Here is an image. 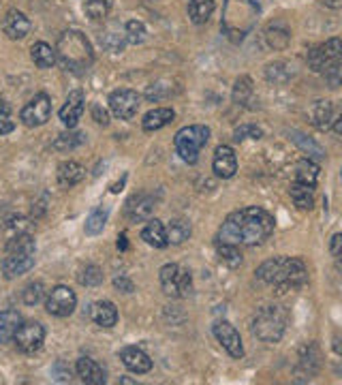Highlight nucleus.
<instances>
[{"mask_svg":"<svg viewBox=\"0 0 342 385\" xmlns=\"http://www.w3.org/2000/svg\"><path fill=\"white\" fill-rule=\"evenodd\" d=\"M323 77L327 81V86L331 88H340L342 86V56L338 60H334L325 71H323Z\"/></svg>","mask_w":342,"mask_h":385,"instance_id":"nucleus-41","label":"nucleus"},{"mask_svg":"<svg viewBox=\"0 0 342 385\" xmlns=\"http://www.w3.org/2000/svg\"><path fill=\"white\" fill-rule=\"evenodd\" d=\"M139 105H141V96L131 88H118L110 94V110L120 120L135 118Z\"/></svg>","mask_w":342,"mask_h":385,"instance_id":"nucleus-12","label":"nucleus"},{"mask_svg":"<svg viewBox=\"0 0 342 385\" xmlns=\"http://www.w3.org/2000/svg\"><path fill=\"white\" fill-rule=\"evenodd\" d=\"M274 233V216L257 206L231 212L218 229V242L257 247Z\"/></svg>","mask_w":342,"mask_h":385,"instance_id":"nucleus-1","label":"nucleus"},{"mask_svg":"<svg viewBox=\"0 0 342 385\" xmlns=\"http://www.w3.org/2000/svg\"><path fill=\"white\" fill-rule=\"evenodd\" d=\"M257 278L274 287L278 294L298 292L308 282V268L298 257H274L259 266Z\"/></svg>","mask_w":342,"mask_h":385,"instance_id":"nucleus-2","label":"nucleus"},{"mask_svg":"<svg viewBox=\"0 0 342 385\" xmlns=\"http://www.w3.org/2000/svg\"><path fill=\"white\" fill-rule=\"evenodd\" d=\"M212 169L218 178L229 180L235 176L237 171V159L231 146H218L214 152V161H212Z\"/></svg>","mask_w":342,"mask_h":385,"instance_id":"nucleus-17","label":"nucleus"},{"mask_svg":"<svg viewBox=\"0 0 342 385\" xmlns=\"http://www.w3.org/2000/svg\"><path fill=\"white\" fill-rule=\"evenodd\" d=\"M167 94H169V86H163V81L152 84L148 88V92H145V96H148L150 101H159V99H163V96H167Z\"/></svg>","mask_w":342,"mask_h":385,"instance_id":"nucleus-48","label":"nucleus"},{"mask_svg":"<svg viewBox=\"0 0 342 385\" xmlns=\"http://www.w3.org/2000/svg\"><path fill=\"white\" fill-rule=\"evenodd\" d=\"M342 56V39H327L325 43L317 45L315 50L308 52V67L315 73H323L334 60Z\"/></svg>","mask_w":342,"mask_h":385,"instance_id":"nucleus-13","label":"nucleus"},{"mask_svg":"<svg viewBox=\"0 0 342 385\" xmlns=\"http://www.w3.org/2000/svg\"><path fill=\"white\" fill-rule=\"evenodd\" d=\"M298 368H304V379H313V374L319 370V349L315 345L304 347Z\"/></svg>","mask_w":342,"mask_h":385,"instance_id":"nucleus-35","label":"nucleus"},{"mask_svg":"<svg viewBox=\"0 0 342 385\" xmlns=\"http://www.w3.org/2000/svg\"><path fill=\"white\" fill-rule=\"evenodd\" d=\"M317 178H319V165L313 159H302L296 163V174H293V180L296 182L317 186Z\"/></svg>","mask_w":342,"mask_h":385,"instance_id":"nucleus-31","label":"nucleus"},{"mask_svg":"<svg viewBox=\"0 0 342 385\" xmlns=\"http://www.w3.org/2000/svg\"><path fill=\"white\" fill-rule=\"evenodd\" d=\"M265 77H268L270 81L284 84V81L291 77V69H289V65H284V63H274V65H268Z\"/></svg>","mask_w":342,"mask_h":385,"instance_id":"nucleus-40","label":"nucleus"},{"mask_svg":"<svg viewBox=\"0 0 342 385\" xmlns=\"http://www.w3.org/2000/svg\"><path fill=\"white\" fill-rule=\"evenodd\" d=\"M30 56L39 69H52L56 65V50H52V45H47L45 41H39L32 45Z\"/></svg>","mask_w":342,"mask_h":385,"instance_id":"nucleus-29","label":"nucleus"},{"mask_svg":"<svg viewBox=\"0 0 342 385\" xmlns=\"http://www.w3.org/2000/svg\"><path fill=\"white\" fill-rule=\"evenodd\" d=\"M114 285L120 289V292H124V294H131L133 289H135L133 280H131V278H126V276H118V278L114 280Z\"/></svg>","mask_w":342,"mask_h":385,"instance_id":"nucleus-51","label":"nucleus"},{"mask_svg":"<svg viewBox=\"0 0 342 385\" xmlns=\"http://www.w3.org/2000/svg\"><path fill=\"white\" fill-rule=\"evenodd\" d=\"M216 253H218V259L229 266V268H239L242 266V253L235 244H227V242H218L216 244Z\"/></svg>","mask_w":342,"mask_h":385,"instance_id":"nucleus-38","label":"nucleus"},{"mask_svg":"<svg viewBox=\"0 0 342 385\" xmlns=\"http://www.w3.org/2000/svg\"><path fill=\"white\" fill-rule=\"evenodd\" d=\"M120 360H122V364H124L131 372H135V374H145V372H150V370H152V360H150V355L145 353V351H141L139 347H124V349L120 351Z\"/></svg>","mask_w":342,"mask_h":385,"instance_id":"nucleus-18","label":"nucleus"},{"mask_svg":"<svg viewBox=\"0 0 342 385\" xmlns=\"http://www.w3.org/2000/svg\"><path fill=\"white\" fill-rule=\"evenodd\" d=\"M41 298H43V282H30V285L24 289V294H22V300H24V304H28V306L39 304Z\"/></svg>","mask_w":342,"mask_h":385,"instance_id":"nucleus-47","label":"nucleus"},{"mask_svg":"<svg viewBox=\"0 0 342 385\" xmlns=\"http://www.w3.org/2000/svg\"><path fill=\"white\" fill-rule=\"evenodd\" d=\"M124 43H126V34L122 32H105V34H101V45L105 47V50H110V52H122V47H124Z\"/></svg>","mask_w":342,"mask_h":385,"instance_id":"nucleus-42","label":"nucleus"},{"mask_svg":"<svg viewBox=\"0 0 342 385\" xmlns=\"http://www.w3.org/2000/svg\"><path fill=\"white\" fill-rule=\"evenodd\" d=\"M154 208H157L154 197L145 195V192H139V195H133V197L126 202V210H124V212H126L129 221L141 223V221H150V218H152Z\"/></svg>","mask_w":342,"mask_h":385,"instance_id":"nucleus-15","label":"nucleus"},{"mask_svg":"<svg viewBox=\"0 0 342 385\" xmlns=\"http://www.w3.org/2000/svg\"><path fill=\"white\" fill-rule=\"evenodd\" d=\"M15 129V120L11 116V107L5 99H0V135H7Z\"/></svg>","mask_w":342,"mask_h":385,"instance_id":"nucleus-44","label":"nucleus"},{"mask_svg":"<svg viewBox=\"0 0 342 385\" xmlns=\"http://www.w3.org/2000/svg\"><path fill=\"white\" fill-rule=\"evenodd\" d=\"M90 317L96 325L101 327H114L118 323V308L107 302V300H101V302H94L92 308H90Z\"/></svg>","mask_w":342,"mask_h":385,"instance_id":"nucleus-22","label":"nucleus"},{"mask_svg":"<svg viewBox=\"0 0 342 385\" xmlns=\"http://www.w3.org/2000/svg\"><path fill=\"white\" fill-rule=\"evenodd\" d=\"M30 28H32V24H30V20L22 13V11H9L5 18H3V32L9 37V39H13V41H18V39H24L28 32H30Z\"/></svg>","mask_w":342,"mask_h":385,"instance_id":"nucleus-19","label":"nucleus"},{"mask_svg":"<svg viewBox=\"0 0 342 385\" xmlns=\"http://www.w3.org/2000/svg\"><path fill=\"white\" fill-rule=\"evenodd\" d=\"M265 39H268L270 47H274V50H282V47H287V43H289V32L272 26V28H268Z\"/></svg>","mask_w":342,"mask_h":385,"instance_id":"nucleus-46","label":"nucleus"},{"mask_svg":"<svg viewBox=\"0 0 342 385\" xmlns=\"http://www.w3.org/2000/svg\"><path fill=\"white\" fill-rule=\"evenodd\" d=\"M56 60L71 73H84L94 60L92 45L79 30H65L56 43Z\"/></svg>","mask_w":342,"mask_h":385,"instance_id":"nucleus-4","label":"nucleus"},{"mask_svg":"<svg viewBox=\"0 0 342 385\" xmlns=\"http://www.w3.org/2000/svg\"><path fill=\"white\" fill-rule=\"evenodd\" d=\"M173 118H176V112L171 107H157L143 116L141 126H143V131H159V129L167 126L169 122H173Z\"/></svg>","mask_w":342,"mask_h":385,"instance_id":"nucleus-24","label":"nucleus"},{"mask_svg":"<svg viewBox=\"0 0 342 385\" xmlns=\"http://www.w3.org/2000/svg\"><path fill=\"white\" fill-rule=\"evenodd\" d=\"M161 287L169 298H188L192 294V276L178 263H167L161 268Z\"/></svg>","mask_w":342,"mask_h":385,"instance_id":"nucleus-8","label":"nucleus"},{"mask_svg":"<svg viewBox=\"0 0 342 385\" xmlns=\"http://www.w3.org/2000/svg\"><path fill=\"white\" fill-rule=\"evenodd\" d=\"M92 116H94V120H96V122L103 124V126L110 122V116H107V112H105V110H101V105H94V107H92Z\"/></svg>","mask_w":342,"mask_h":385,"instance_id":"nucleus-52","label":"nucleus"},{"mask_svg":"<svg viewBox=\"0 0 342 385\" xmlns=\"http://www.w3.org/2000/svg\"><path fill=\"white\" fill-rule=\"evenodd\" d=\"M84 176H86V169L77 161H65L58 165V182L63 186L71 188V186L79 184L84 180Z\"/></svg>","mask_w":342,"mask_h":385,"instance_id":"nucleus-27","label":"nucleus"},{"mask_svg":"<svg viewBox=\"0 0 342 385\" xmlns=\"http://www.w3.org/2000/svg\"><path fill=\"white\" fill-rule=\"evenodd\" d=\"M52 374H54L56 381H69V379H71V368H69L63 360H58V362L54 364V368H52Z\"/></svg>","mask_w":342,"mask_h":385,"instance_id":"nucleus-50","label":"nucleus"},{"mask_svg":"<svg viewBox=\"0 0 342 385\" xmlns=\"http://www.w3.org/2000/svg\"><path fill=\"white\" fill-rule=\"evenodd\" d=\"M259 15L257 0H225L221 30L231 43H239L255 28Z\"/></svg>","mask_w":342,"mask_h":385,"instance_id":"nucleus-3","label":"nucleus"},{"mask_svg":"<svg viewBox=\"0 0 342 385\" xmlns=\"http://www.w3.org/2000/svg\"><path fill=\"white\" fill-rule=\"evenodd\" d=\"M289 195L300 210H310L315 206V186L313 184H304V182H291Z\"/></svg>","mask_w":342,"mask_h":385,"instance_id":"nucleus-23","label":"nucleus"},{"mask_svg":"<svg viewBox=\"0 0 342 385\" xmlns=\"http://www.w3.org/2000/svg\"><path fill=\"white\" fill-rule=\"evenodd\" d=\"M216 341L221 343V347L231 355V358H242L244 355V345H242V339H239V332L229 323V321H216L214 327H212Z\"/></svg>","mask_w":342,"mask_h":385,"instance_id":"nucleus-14","label":"nucleus"},{"mask_svg":"<svg viewBox=\"0 0 342 385\" xmlns=\"http://www.w3.org/2000/svg\"><path fill=\"white\" fill-rule=\"evenodd\" d=\"M210 139V129L204 126V124H190V126H184L176 133L173 137V146H176V152L178 157L188 163V165H195L199 161V152L204 150V146Z\"/></svg>","mask_w":342,"mask_h":385,"instance_id":"nucleus-7","label":"nucleus"},{"mask_svg":"<svg viewBox=\"0 0 342 385\" xmlns=\"http://www.w3.org/2000/svg\"><path fill=\"white\" fill-rule=\"evenodd\" d=\"M84 107H86L84 92H81V90L69 92L67 101H65V105H63V110H60V120H63V124L69 126V129H75L77 122H79V118H81V114H84Z\"/></svg>","mask_w":342,"mask_h":385,"instance_id":"nucleus-16","label":"nucleus"},{"mask_svg":"<svg viewBox=\"0 0 342 385\" xmlns=\"http://www.w3.org/2000/svg\"><path fill=\"white\" fill-rule=\"evenodd\" d=\"M214 13V0H188V18L192 24H206Z\"/></svg>","mask_w":342,"mask_h":385,"instance_id":"nucleus-30","label":"nucleus"},{"mask_svg":"<svg viewBox=\"0 0 342 385\" xmlns=\"http://www.w3.org/2000/svg\"><path fill=\"white\" fill-rule=\"evenodd\" d=\"M120 249H126V235H120V242H118Z\"/></svg>","mask_w":342,"mask_h":385,"instance_id":"nucleus-55","label":"nucleus"},{"mask_svg":"<svg viewBox=\"0 0 342 385\" xmlns=\"http://www.w3.org/2000/svg\"><path fill=\"white\" fill-rule=\"evenodd\" d=\"M79 282L84 287H96L103 282V272L99 266H86L79 274Z\"/></svg>","mask_w":342,"mask_h":385,"instance_id":"nucleus-39","label":"nucleus"},{"mask_svg":"<svg viewBox=\"0 0 342 385\" xmlns=\"http://www.w3.org/2000/svg\"><path fill=\"white\" fill-rule=\"evenodd\" d=\"M13 343H15V347H18L22 353L32 355V353H37V351L43 347V343H45V327H43L41 323H37V321H26V323H22L20 329L15 332Z\"/></svg>","mask_w":342,"mask_h":385,"instance_id":"nucleus-11","label":"nucleus"},{"mask_svg":"<svg viewBox=\"0 0 342 385\" xmlns=\"http://www.w3.org/2000/svg\"><path fill=\"white\" fill-rule=\"evenodd\" d=\"M124 34H126V41H129V43L137 45V43H141V41L145 39V26H143L139 20H131V22H126V26H124Z\"/></svg>","mask_w":342,"mask_h":385,"instance_id":"nucleus-43","label":"nucleus"},{"mask_svg":"<svg viewBox=\"0 0 342 385\" xmlns=\"http://www.w3.org/2000/svg\"><path fill=\"white\" fill-rule=\"evenodd\" d=\"M86 141V133H77V131H69V133H63L54 139V150L58 152H71L75 148H79L81 143Z\"/></svg>","mask_w":342,"mask_h":385,"instance_id":"nucleus-32","label":"nucleus"},{"mask_svg":"<svg viewBox=\"0 0 342 385\" xmlns=\"http://www.w3.org/2000/svg\"><path fill=\"white\" fill-rule=\"evenodd\" d=\"M114 7V0H86L84 11L90 20H103L110 15Z\"/></svg>","mask_w":342,"mask_h":385,"instance_id":"nucleus-37","label":"nucleus"},{"mask_svg":"<svg viewBox=\"0 0 342 385\" xmlns=\"http://www.w3.org/2000/svg\"><path fill=\"white\" fill-rule=\"evenodd\" d=\"M291 135V141L296 143V146L308 157V159H313V161H321V159H325V150L319 146V143L315 141V139H310V137H306L304 133H300V131H291L289 133Z\"/></svg>","mask_w":342,"mask_h":385,"instance_id":"nucleus-26","label":"nucleus"},{"mask_svg":"<svg viewBox=\"0 0 342 385\" xmlns=\"http://www.w3.org/2000/svg\"><path fill=\"white\" fill-rule=\"evenodd\" d=\"M253 79L249 75H242L235 86H233V101L237 105H246L251 101V96H253Z\"/></svg>","mask_w":342,"mask_h":385,"instance_id":"nucleus-36","label":"nucleus"},{"mask_svg":"<svg viewBox=\"0 0 342 385\" xmlns=\"http://www.w3.org/2000/svg\"><path fill=\"white\" fill-rule=\"evenodd\" d=\"M34 237L26 231V233H18L13 237H9L7 242V257L3 259V274L5 278H18L22 274H26L28 270H32L34 266Z\"/></svg>","mask_w":342,"mask_h":385,"instance_id":"nucleus-5","label":"nucleus"},{"mask_svg":"<svg viewBox=\"0 0 342 385\" xmlns=\"http://www.w3.org/2000/svg\"><path fill=\"white\" fill-rule=\"evenodd\" d=\"M263 131L257 124H242L233 131V139L235 141H246V139H261Z\"/></svg>","mask_w":342,"mask_h":385,"instance_id":"nucleus-45","label":"nucleus"},{"mask_svg":"<svg viewBox=\"0 0 342 385\" xmlns=\"http://www.w3.org/2000/svg\"><path fill=\"white\" fill-rule=\"evenodd\" d=\"M75 370H77V377L86 383V385H103L107 379H105V370L96 364L92 358H79L77 364H75Z\"/></svg>","mask_w":342,"mask_h":385,"instance_id":"nucleus-20","label":"nucleus"},{"mask_svg":"<svg viewBox=\"0 0 342 385\" xmlns=\"http://www.w3.org/2000/svg\"><path fill=\"white\" fill-rule=\"evenodd\" d=\"M20 325H22V315L18 311H0V343L13 341Z\"/></svg>","mask_w":342,"mask_h":385,"instance_id":"nucleus-25","label":"nucleus"},{"mask_svg":"<svg viewBox=\"0 0 342 385\" xmlns=\"http://www.w3.org/2000/svg\"><path fill=\"white\" fill-rule=\"evenodd\" d=\"M287 323H289V313L278 304H270V306H261L255 313L251 329H253V336H257L261 343H278L284 336Z\"/></svg>","mask_w":342,"mask_h":385,"instance_id":"nucleus-6","label":"nucleus"},{"mask_svg":"<svg viewBox=\"0 0 342 385\" xmlns=\"http://www.w3.org/2000/svg\"><path fill=\"white\" fill-rule=\"evenodd\" d=\"M331 129H334V131H336V133H338V135H342V114H340V116H338V118H336V120H334V124H331Z\"/></svg>","mask_w":342,"mask_h":385,"instance_id":"nucleus-54","label":"nucleus"},{"mask_svg":"<svg viewBox=\"0 0 342 385\" xmlns=\"http://www.w3.org/2000/svg\"><path fill=\"white\" fill-rule=\"evenodd\" d=\"M77 306V296L71 287L67 285H56L45 300V311L54 317H69Z\"/></svg>","mask_w":342,"mask_h":385,"instance_id":"nucleus-10","label":"nucleus"},{"mask_svg":"<svg viewBox=\"0 0 342 385\" xmlns=\"http://www.w3.org/2000/svg\"><path fill=\"white\" fill-rule=\"evenodd\" d=\"M310 122L317 129L327 131L334 124V105L329 101H317L310 110Z\"/></svg>","mask_w":342,"mask_h":385,"instance_id":"nucleus-28","label":"nucleus"},{"mask_svg":"<svg viewBox=\"0 0 342 385\" xmlns=\"http://www.w3.org/2000/svg\"><path fill=\"white\" fill-rule=\"evenodd\" d=\"M50 116H52V99L45 92L34 94L20 112V120L30 129L43 126L47 120H50Z\"/></svg>","mask_w":342,"mask_h":385,"instance_id":"nucleus-9","label":"nucleus"},{"mask_svg":"<svg viewBox=\"0 0 342 385\" xmlns=\"http://www.w3.org/2000/svg\"><path fill=\"white\" fill-rule=\"evenodd\" d=\"M331 347H334V351L342 358V334H340V336H336L334 343H331Z\"/></svg>","mask_w":342,"mask_h":385,"instance_id":"nucleus-53","label":"nucleus"},{"mask_svg":"<svg viewBox=\"0 0 342 385\" xmlns=\"http://www.w3.org/2000/svg\"><path fill=\"white\" fill-rule=\"evenodd\" d=\"M141 240H145V244H150L154 249H165L169 247V237H167V227L159 218H150L148 225L141 229Z\"/></svg>","mask_w":342,"mask_h":385,"instance_id":"nucleus-21","label":"nucleus"},{"mask_svg":"<svg viewBox=\"0 0 342 385\" xmlns=\"http://www.w3.org/2000/svg\"><path fill=\"white\" fill-rule=\"evenodd\" d=\"M329 253H331V257L338 263H342V233H334L331 235V240H329Z\"/></svg>","mask_w":342,"mask_h":385,"instance_id":"nucleus-49","label":"nucleus"},{"mask_svg":"<svg viewBox=\"0 0 342 385\" xmlns=\"http://www.w3.org/2000/svg\"><path fill=\"white\" fill-rule=\"evenodd\" d=\"M188 235H190V223L186 218H173L167 225L169 244H182L184 240H188Z\"/></svg>","mask_w":342,"mask_h":385,"instance_id":"nucleus-33","label":"nucleus"},{"mask_svg":"<svg viewBox=\"0 0 342 385\" xmlns=\"http://www.w3.org/2000/svg\"><path fill=\"white\" fill-rule=\"evenodd\" d=\"M107 216H110V210L99 206V208H94L90 212V216L86 218V233L88 235H96V233H101L105 223H107Z\"/></svg>","mask_w":342,"mask_h":385,"instance_id":"nucleus-34","label":"nucleus"}]
</instances>
